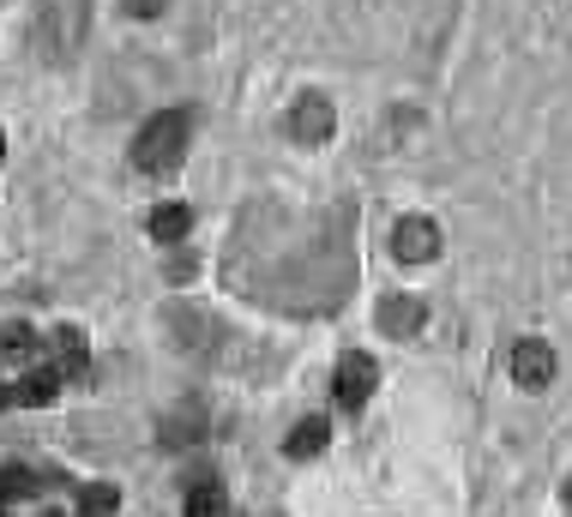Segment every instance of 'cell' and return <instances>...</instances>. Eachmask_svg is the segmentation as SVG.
Wrapping results in <instances>:
<instances>
[{"label": "cell", "mask_w": 572, "mask_h": 517, "mask_svg": "<svg viewBox=\"0 0 572 517\" xmlns=\"http://www.w3.org/2000/svg\"><path fill=\"white\" fill-rule=\"evenodd\" d=\"M187 139H194V109H163V115H151L139 127L133 163H139L145 175H170V168L187 156Z\"/></svg>", "instance_id": "6da1fadb"}, {"label": "cell", "mask_w": 572, "mask_h": 517, "mask_svg": "<svg viewBox=\"0 0 572 517\" xmlns=\"http://www.w3.org/2000/svg\"><path fill=\"white\" fill-rule=\"evenodd\" d=\"M374 362H368L362 350H350L338 362V374H332V398H338V409H362L368 398H374Z\"/></svg>", "instance_id": "7a4b0ae2"}, {"label": "cell", "mask_w": 572, "mask_h": 517, "mask_svg": "<svg viewBox=\"0 0 572 517\" xmlns=\"http://www.w3.org/2000/svg\"><path fill=\"white\" fill-rule=\"evenodd\" d=\"M332 127H338L332 103H325L320 91H301V97H296V109H289V139H301V144H325V139H332Z\"/></svg>", "instance_id": "3957f363"}, {"label": "cell", "mask_w": 572, "mask_h": 517, "mask_svg": "<svg viewBox=\"0 0 572 517\" xmlns=\"http://www.w3.org/2000/svg\"><path fill=\"white\" fill-rule=\"evenodd\" d=\"M391 253H398L403 265H428V258H440V223L403 217L398 229H391Z\"/></svg>", "instance_id": "277c9868"}, {"label": "cell", "mask_w": 572, "mask_h": 517, "mask_svg": "<svg viewBox=\"0 0 572 517\" xmlns=\"http://www.w3.org/2000/svg\"><path fill=\"white\" fill-rule=\"evenodd\" d=\"M512 379L531 391H543L548 379H555V350H548L543 337H524L519 350H512Z\"/></svg>", "instance_id": "5b68a950"}, {"label": "cell", "mask_w": 572, "mask_h": 517, "mask_svg": "<svg viewBox=\"0 0 572 517\" xmlns=\"http://www.w3.org/2000/svg\"><path fill=\"white\" fill-rule=\"evenodd\" d=\"M145 229H151V241H163V247L187 241V229H194V205H182V199H170V205H157L151 217H145Z\"/></svg>", "instance_id": "8992f818"}, {"label": "cell", "mask_w": 572, "mask_h": 517, "mask_svg": "<svg viewBox=\"0 0 572 517\" xmlns=\"http://www.w3.org/2000/svg\"><path fill=\"white\" fill-rule=\"evenodd\" d=\"M223 512H229V500H223V481H217V476L187 481V493H182V517H223Z\"/></svg>", "instance_id": "52a82bcc"}, {"label": "cell", "mask_w": 572, "mask_h": 517, "mask_svg": "<svg viewBox=\"0 0 572 517\" xmlns=\"http://www.w3.org/2000/svg\"><path fill=\"white\" fill-rule=\"evenodd\" d=\"M325 445H332V421H325V415H308V421L289 427L284 452H289V457H320Z\"/></svg>", "instance_id": "ba28073f"}, {"label": "cell", "mask_w": 572, "mask_h": 517, "mask_svg": "<svg viewBox=\"0 0 572 517\" xmlns=\"http://www.w3.org/2000/svg\"><path fill=\"white\" fill-rule=\"evenodd\" d=\"M54 391H61V374H54V367L42 362V367H30V374L13 386V403H30V409H49V403H54Z\"/></svg>", "instance_id": "9c48e42d"}, {"label": "cell", "mask_w": 572, "mask_h": 517, "mask_svg": "<svg viewBox=\"0 0 572 517\" xmlns=\"http://www.w3.org/2000/svg\"><path fill=\"white\" fill-rule=\"evenodd\" d=\"M416 325H422V301L416 295H386V301H380V331L410 337Z\"/></svg>", "instance_id": "30bf717a"}, {"label": "cell", "mask_w": 572, "mask_h": 517, "mask_svg": "<svg viewBox=\"0 0 572 517\" xmlns=\"http://www.w3.org/2000/svg\"><path fill=\"white\" fill-rule=\"evenodd\" d=\"M37 350H42V337L30 331V325H18V319H7L0 325V362H37Z\"/></svg>", "instance_id": "8fae6325"}, {"label": "cell", "mask_w": 572, "mask_h": 517, "mask_svg": "<svg viewBox=\"0 0 572 517\" xmlns=\"http://www.w3.org/2000/svg\"><path fill=\"white\" fill-rule=\"evenodd\" d=\"M54 374L61 379H85L91 374V362H85V343H78V331H54Z\"/></svg>", "instance_id": "7c38bea8"}, {"label": "cell", "mask_w": 572, "mask_h": 517, "mask_svg": "<svg viewBox=\"0 0 572 517\" xmlns=\"http://www.w3.org/2000/svg\"><path fill=\"white\" fill-rule=\"evenodd\" d=\"M37 493H42L37 469H25V464H7V469H0V505H7V500H37Z\"/></svg>", "instance_id": "4fadbf2b"}, {"label": "cell", "mask_w": 572, "mask_h": 517, "mask_svg": "<svg viewBox=\"0 0 572 517\" xmlns=\"http://www.w3.org/2000/svg\"><path fill=\"white\" fill-rule=\"evenodd\" d=\"M115 512H121V488H109V481L78 488V517H115Z\"/></svg>", "instance_id": "5bb4252c"}, {"label": "cell", "mask_w": 572, "mask_h": 517, "mask_svg": "<svg viewBox=\"0 0 572 517\" xmlns=\"http://www.w3.org/2000/svg\"><path fill=\"white\" fill-rule=\"evenodd\" d=\"M163 7H170V0H127V13H133V18H157Z\"/></svg>", "instance_id": "9a60e30c"}, {"label": "cell", "mask_w": 572, "mask_h": 517, "mask_svg": "<svg viewBox=\"0 0 572 517\" xmlns=\"http://www.w3.org/2000/svg\"><path fill=\"white\" fill-rule=\"evenodd\" d=\"M7 403H13V386H0V409H7Z\"/></svg>", "instance_id": "2e32d148"}, {"label": "cell", "mask_w": 572, "mask_h": 517, "mask_svg": "<svg viewBox=\"0 0 572 517\" xmlns=\"http://www.w3.org/2000/svg\"><path fill=\"white\" fill-rule=\"evenodd\" d=\"M567 505H572V481H567Z\"/></svg>", "instance_id": "e0dca14e"}, {"label": "cell", "mask_w": 572, "mask_h": 517, "mask_svg": "<svg viewBox=\"0 0 572 517\" xmlns=\"http://www.w3.org/2000/svg\"><path fill=\"white\" fill-rule=\"evenodd\" d=\"M0 156H7V139H0Z\"/></svg>", "instance_id": "ac0fdd59"}, {"label": "cell", "mask_w": 572, "mask_h": 517, "mask_svg": "<svg viewBox=\"0 0 572 517\" xmlns=\"http://www.w3.org/2000/svg\"><path fill=\"white\" fill-rule=\"evenodd\" d=\"M0 517H7V505H0Z\"/></svg>", "instance_id": "d6986e66"}]
</instances>
